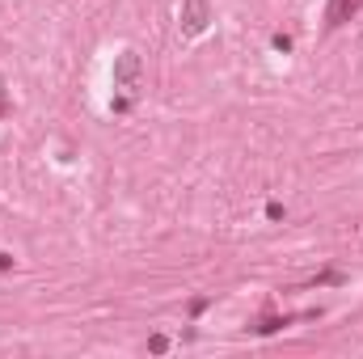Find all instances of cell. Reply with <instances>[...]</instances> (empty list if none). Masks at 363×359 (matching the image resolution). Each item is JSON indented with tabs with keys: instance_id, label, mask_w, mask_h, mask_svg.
Wrapping results in <instances>:
<instances>
[{
	"instance_id": "1",
	"label": "cell",
	"mask_w": 363,
	"mask_h": 359,
	"mask_svg": "<svg viewBox=\"0 0 363 359\" xmlns=\"http://www.w3.org/2000/svg\"><path fill=\"white\" fill-rule=\"evenodd\" d=\"M207 21H211V4L207 0H186L182 4V30L186 34H203Z\"/></svg>"
},
{
	"instance_id": "2",
	"label": "cell",
	"mask_w": 363,
	"mask_h": 359,
	"mask_svg": "<svg viewBox=\"0 0 363 359\" xmlns=\"http://www.w3.org/2000/svg\"><path fill=\"white\" fill-rule=\"evenodd\" d=\"M135 81H140V55L135 51H123L114 60V85L118 89H135Z\"/></svg>"
},
{
	"instance_id": "3",
	"label": "cell",
	"mask_w": 363,
	"mask_h": 359,
	"mask_svg": "<svg viewBox=\"0 0 363 359\" xmlns=\"http://www.w3.org/2000/svg\"><path fill=\"white\" fill-rule=\"evenodd\" d=\"M363 0H330V9H325V26L334 30V26H342V21H351L355 13H359Z\"/></svg>"
}]
</instances>
